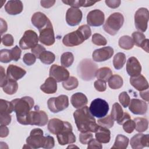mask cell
Masks as SVG:
<instances>
[{"instance_id":"obj_1","label":"cell","mask_w":149,"mask_h":149,"mask_svg":"<svg viewBox=\"0 0 149 149\" xmlns=\"http://www.w3.org/2000/svg\"><path fill=\"white\" fill-rule=\"evenodd\" d=\"M73 117L77 129L80 132H95L99 127L87 106L78 108L73 113Z\"/></svg>"},{"instance_id":"obj_2","label":"cell","mask_w":149,"mask_h":149,"mask_svg":"<svg viewBox=\"0 0 149 149\" xmlns=\"http://www.w3.org/2000/svg\"><path fill=\"white\" fill-rule=\"evenodd\" d=\"M11 102L13 107V111L16 113L17 122L22 125H27V116L34 107V100L30 97L26 96L13 100Z\"/></svg>"},{"instance_id":"obj_3","label":"cell","mask_w":149,"mask_h":149,"mask_svg":"<svg viewBox=\"0 0 149 149\" xmlns=\"http://www.w3.org/2000/svg\"><path fill=\"white\" fill-rule=\"evenodd\" d=\"M97 69V65L91 59H84L79 63L77 66V74L83 80L88 81L95 77Z\"/></svg>"},{"instance_id":"obj_4","label":"cell","mask_w":149,"mask_h":149,"mask_svg":"<svg viewBox=\"0 0 149 149\" xmlns=\"http://www.w3.org/2000/svg\"><path fill=\"white\" fill-rule=\"evenodd\" d=\"M124 17L119 12L111 14L105 21L103 26L104 30L111 36L115 35L123 26Z\"/></svg>"},{"instance_id":"obj_5","label":"cell","mask_w":149,"mask_h":149,"mask_svg":"<svg viewBox=\"0 0 149 149\" xmlns=\"http://www.w3.org/2000/svg\"><path fill=\"white\" fill-rule=\"evenodd\" d=\"M48 122L47 113L42 110H40L37 106L35 107L34 111H31L27 118V125H36L44 126Z\"/></svg>"},{"instance_id":"obj_6","label":"cell","mask_w":149,"mask_h":149,"mask_svg":"<svg viewBox=\"0 0 149 149\" xmlns=\"http://www.w3.org/2000/svg\"><path fill=\"white\" fill-rule=\"evenodd\" d=\"M89 111L93 116L101 118L105 116L109 111L108 102L101 98H96L92 101Z\"/></svg>"},{"instance_id":"obj_7","label":"cell","mask_w":149,"mask_h":149,"mask_svg":"<svg viewBox=\"0 0 149 149\" xmlns=\"http://www.w3.org/2000/svg\"><path fill=\"white\" fill-rule=\"evenodd\" d=\"M47 105L52 112L58 113L68 107V97L66 95H61L57 97L50 98L47 101Z\"/></svg>"},{"instance_id":"obj_8","label":"cell","mask_w":149,"mask_h":149,"mask_svg":"<svg viewBox=\"0 0 149 149\" xmlns=\"http://www.w3.org/2000/svg\"><path fill=\"white\" fill-rule=\"evenodd\" d=\"M149 19V12L147 8H140L137 10L134 15V24L137 30L145 32L147 29Z\"/></svg>"},{"instance_id":"obj_9","label":"cell","mask_w":149,"mask_h":149,"mask_svg":"<svg viewBox=\"0 0 149 149\" xmlns=\"http://www.w3.org/2000/svg\"><path fill=\"white\" fill-rule=\"evenodd\" d=\"M39 37L32 30H26L19 41V46L22 49L33 48L38 44Z\"/></svg>"},{"instance_id":"obj_10","label":"cell","mask_w":149,"mask_h":149,"mask_svg":"<svg viewBox=\"0 0 149 149\" xmlns=\"http://www.w3.org/2000/svg\"><path fill=\"white\" fill-rule=\"evenodd\" d=\"M44 140L43 132L39 128L33 129L26 139V143L30 148H39L42 147Z\"/></svg>"},{"instance_id":"obj_11","label":"cell","mask_w":149,"mask_h":149,"mask_svg":"<svg viewBox=\"0 0 149 149\" xmlns=\"http://www.w3.org/2000/svg\"><path fill=\"white\" fill-rule=\"evenodd\" d=\"M40 41L47 46H51L55 42V36L53 27L51 21L48 23L47 26L39 30Z\"/></svg>"},{"instance_id":"obj_12","label":"cell","mask_w":149,"mask_h":149,"mask_svg":"<svg viewBox=\"0 0 149 149\" xmlns=\"http://www.w3.org/2000/svg\"><path fill=\"white\" fill-rule=\"evenodd\" d=\"M86 39L78 29L66 34L63 39L62 42L66 47H74L82 44Z\"/></svg>"},{"instance_id":"obj_13","label":"cell","mask_w":149,"mask_h":149,"mask_svg":"<svg viewBox=\"0 0 149 149\" xmlns=\"http://www.w3.org/2000/svg\"><path fill=\"white\" fill-rule=\"evenodd\" d=\"M70 127H72L70 123L63 121L58 118H52L50 119L48 123V129L49 132L56 135Z\"/></svg>"},{"instance_id":"obj_14","label":"cell","mask_w":149,"mask_h":149,"mask_svg":"<svg viewBox=\"0 0 149 149\" xmlns=\"http://www.w3.org/2000/svg\"><path fill=\"white\" fill-rule=\"evenodd\" d=\"M49 77L54 78L56 82H61L66 80L70 76L69 71L64 66L55 64L50 68Z\"/></svg>"},{"instance_id":"obj_15","label":"cell","mask_w":149,"mask_h":149,"mask_svg":"<svg viewBox=\"0 0 149 149\" xmlns=\"http://www.w3.org/2000/svg\"><path fill=\"white\" fill-rule=\"evenodd\" d=\"M110 116L119 125H123L125 122L130 119V115L127 112H124L122 107L118 102L113 104Z\"/></svg>"},{"instance_id":"obj_16","label":"cell","mask_w":149,"mask_h":149,"mask_svg":"<svg viewBox=\"0 0 149 149\" xmlns=\"http://www.w3.org/2000/svg\"><path fill=\"white\" fill-rule=\"evenodd\" d=\"M105 19L104 13L99 9L90 11L87 16V22L89 26L97 27L101 26Z\"/></svg>"},{"instance_id":"obj_17","label":"cell","mask_w":149,"mask_h":149,"mask_svg":"<svg viewBox=\"0 0 149 149\" xmlns=\"http://www.w3.org/2000/svg\"><path fill=\"white\" fill-rule=\"evenodd\" d=\"M82 16V12L80 9L76 8H70L66 11V23L70 26H77L81 22Z\"/></svg>"},{"instance_id":"obj_18","label":"cell","mask_w":149,"mask_h":149,"mask_svg":"<svg viewBox=\"0 0 149 149\" xmlns=\"http://www.w3.org/2000/svg\"><path fill=\"white\" fill-rule=\"evenodd\" d=\"M113 52V49L109 46L95 49L92 55L93 61L98 62L105 61L112 57Z\"/></svg>"},{"instance_id":"obj_19","label":"cell","mask_w":149,"mask_h":149,"mask_svg":"<svg viewBox=\"0 0 149 149\" xmlns=\"http://www.w3.org/2000/svg\"><path fill=\"white\" fill-rule=\"evenodd\" d=\"M147 104L141 100L133 98L130 100L129 109L135 115H144L147 111Z\"/></svg>"},{"instance_id":"obj_20","label":"cell","mask_w":149,"mask_h":149,"mask_svg":"<svg viewBox=\"0 0 149 149\" xmlns=\"http://www.w3.org/2000/svg\"><path fill=\"white\" fill-rule=\"evenodd\" d=\"M130 144L133 149H141L149 146V135L143 134H136L133 136L130 141Z\"/></svg>"},{"instance_id":"obj_21","label":"cell","mask_w":149,"mask_h":149,"mask_svg":"<svg viewBox=\"0 0 149 149\" xmlns=\"http://www.w3.org/2000/svg\"><path fill=\"white\" fill-rule=\"evenodd\" d=\"M126 71L127 74L131 77H134L140 74L141 66L136 58L132 56L128 59L126 63Z\"/></svg>"},{"instance_id":"obj_22","label":"cell","mask_w":149,"mask_h":149,"mask_svg":"<svg viewBox=\"0 0 149 149\" xmlns=\"http://www.w3.org/2000/svg\"><path fill=\"white\" fill-rule=\"evenodd\" d=\"M58 143L61 146L74 143L76 136L72 132V127L68 128L56 135Z\"/></svg>"},{"instance_id":"obj_23","label":"cell","mask_w":149,"mask_h":149,"mask_svg":"<svg viewBox=\"0 0 149 149\" xmlns=\"http://www.w3.org/2000/svg\"><path fill=\"white\" fill-rule=\"evenodd\" d=\"M26 73V71L16 65H9L6 70V75L8 79L17 81L22 78Z\"/></svg>"},{"instance_id":"obj_24","label":"cell","mask_w":149,"mask_h":149,"mask_svg":"<svg viewBox=\"0 0 149 149\" xmlns=\"http://www.w3.org/2000/svg\"><path fill=\"white\" fill-rule=\"evenodd\" d=\"M31 20L32 24L37 27L38 30L45 27L49 22V19L47 17V16L41 12L34 13L31 17Z\"/></svg>"},{"instance_id":"obj_25","label":"cell","mask_w":149,"mask_h":149,"mask_svg":"<svg viewBox=\"0 0 149 149\" xmlns=\"http://www.w3.org/2000/svg\"><path fill=\"white\" fill-rule=\"evenodd\" d=\"M130 83L133 87L139 91H144L148 88V81L141 74H139L134 77H131L130 78Z\"/></svg>"},{"instance_id":"obj_26","label":"cell","mask_w":149,"mask_h":149,"mask_svg":"<svg viewBox=\"0 0 149 149\" xmlns=\"http://www.w3.org/2000/svg\"><path fill=\"white\" fill-rule=\"evenodd\" d=\"M5 11L10 15L20 13L23 9V5L20 1H9L5 6Z\"/></svg>"},{"instance_id":"obj_27","label":"cell","mask_w":149,"mask_h":149,"mask_svg":"<svg viewBox=\"0 0 149 149\" xmlns=\"http://www.w3.org/2000/svg\"><path fill=\"white\" fill-rule=\"evenodd\" d=\"M70 102L72 105L75 108H80L87 104L88 100L87 97L83 93H76L72 95Z\"/></svg>"},{"instance_id":"obj_28","label":"cell","mask_w":149,"mask_h":149,"mask_svg":"<svg viewBox=\"0 0 149 149\" xmlns=\"http://www.w3.org/2000/svg\"><path fill=\"white\" fill-rule=\"evenodd\" d=\"M40 89L42 91L46 94H51L56 93L57 90V84L56 80L51 77H48L44 84L40 86Z\"/></svg>"},{"instance_id":"obj_29","label":"cell","mask_w":149,"mask_h":149,"mask_svg":"<svg viewBox=\"0 0 149 149\" xmlns=\"http://www.w3.org/2000/svg\"><path fill=\"white\" fill-rule=\"evenodd\" d=\"M95 139L101 143H108L111 139V132L106 127L99 126L98 129L95 132Z\"/></svg>"},{"instance_id":"obj_30","label":"cell","mask_w":149,"mask_h":149,"mask_svg":"<svg viewBox=\"0 0 149 149\" xmlns=\"http://www.w3.org/2000/svg\"><path fill=\"white\" fill-rule=\"evenodd\" d=\"M97 1H86V0H74V1H62V2L72 6V8H78L81 6L88 7L94 5Z\"/></svg>"},{"instance_id":"obj_31","label":"cell","mask_w":149,"mask_h":149,"mask_svg":"<svg viewBox=\"0 0 149 149\" xmlns=\"http://www.w3.org/2000/svg\"><path fill=\"white\" fill-rule=\"evenodd\" d=\"M112 74V72L109 68L103 67L97 69L95 73V77L98 80H101L106 82L109 80Z\"/></svg>"},{"instance_id":"obj_32","label":"cell","mask_w":149,"mask_h":149,"mask_svg":"<svg viewBox=\"0 0 149 149\" xmlns=\"http://www.w3.org/2000/svg\"><path fill=\"white\" fill-rule=\"evenodd\" d=\"M129 144V139L123 135L118 134L115 139V141L112 147V148L116 149H125L127 148Z\"/></svg>"},{"instance_id":"obj_33","label":"cell","mask_w":149,"mask_h":149,"mask_svg":"<svg viewBox=\"0 0 149 149\" xmlns=\"http://www.w3.org/2000/svg\"><path fill=\"white\" fill-rule=\"evenodd\" d=\"M108 81L109 87L113 90L120 88L123 84L122 77L118 74L112 75Z\"/></svg>"},{"instance_id":"obj_34","label":"cell","mask_w":149,"mask_h":149,"mask_svg":"<svg viewBox=\"0 0 149 149\" xmlns=\"http://www.w3.org/2000/svg\"><path fill=\"white\" fill-rule=\"evenodd\" d=\"M118 44L121 48L126 50H129L134 46V42L132 38L129 36H123L120 37Z\"/></svg>"},{"instance_id":"obj_35","label":"cell","mask_w":149,"mask_h":149,"mask_svg":"<svg viewBox=\"0 0 149 149\" xmlns=\"http://www.w3.org/2000/svg\"><path fill=\"white\" fill-rule=\"evenodd\" d=\"M126 57L125 54L122 52H118L113 56V65L116 69L119 70L123 68V65L126 63Z\"/></svg>"},{"instance_id":"obj_36","label":"cell","mask_w":149,"mask_h":149,"mask_svg":"<svg viewBox=\"0 0 149 149\" xmlns=\"http://www.w3.org/2000/svg\"><path fill=\"white\" fill-rule=\"evenodd\" d=\"M133 120L135 123V129L136 131L140 133H142L147 130L148 123L146 118H136Z\"/></svg>"},{"instance_id":"obj_37","label":"cell","mask_w":149,"mask_h":149,"mask_svg":"<svg viewBox=\"0 0 149 149\" xmlns=\"http://www.w3.org/2000/svg\"><path fill=\"white\" fill-rule=\"evenodd\" d=\"M3 91L7 94L12 95L16 93L18 89V84L16 81L8 79L7 83L2 87Z\"/></svg>"},{"instance_id":"obj_38","label":"cell","mask_w":149,"mask_h":149,"mask_svg":"<svg viewBox=\"0 0 149 149\" xmlns=\"http://www.w3.org/2000/svg\"><path fill=\"white\" fill-rule=\"evenodd\" d=\"M38 59L44 64L50 65L53 63L55 59V56L54 53L48 51H44L39 56Z\"/></svg>"},{"instance_id":"obj_39","label":"cell","mask_w":149,"mask_h":149,"mask_svg":"<svg viewBox=\"0 0 149 149\" xmlns=\"http://www.w3.org/2000/svg\"><path fill=\"white\" fill-rule=\"evenodd\" d=\"M74 61V56L70 52H66L62 54L61 57V65L65 68L70 66Z\"/></svg>"},{"instance_id":"obj_40","label":"cell","mask_w":149,"mask_h":149,"mask_svg":"<svg viewBox=\"0 0 149 149\" xmlns=\"http://www.w3.org/2000/svg\"><path fill=\"white\" fill-rule=\"evenodd\" d=\"M79 81L77 78L73 76H70L66 80L63 81L62 86L63 88L67 90H72L77 87Z\"/></svg>"},{"instance_id":"obj_41","label":"cell","mask_w":149,"mask_h":149,"mask_svg":"<svg viewBox=\"0 0 149 149\" xmlns=\"http://www.w3.org/2000/svg\"><path fill=\"white\" fill-rule=\"evenodd\" d=\"M13 111V107L10 102L6 100H0V113H11Z\"/></svg>"},{"instance_id":"obj_42","label":"cell","mask_w":149,"mask_h":149,"mask_svg":"<svg viewBox=\"0 0 149 149\" xmlns=\"http://www.w3.org/2000/svg\"><path fill=\"white\" fill-rule=\"evenodd\" d=\"M97 123L99 126L109 129L111 128L113 126L114 120L110 115H108L105 117L104 116L103 118H101V119H98Z\"/></svg>"},{"instance_id":"obj_43","label":"cell","mask_w":149,"mask_h":149,"mask_svg":"<svg viewBox=\"0 0 149 149\" xmlns=\"http://www.w3.org/2000/svg\"><path fill=\"white\" fill-rule=\"evenodd\" d=\"M132 36L134 44H135V45L139 47H140L141 46L144 40H146L145 35L143 33L140 31L133 32L132 34Z\"/></svg>"},{"instance_id":"obj_44","label":"cell","mask_w":149,"mask_h":149,"mask_svg":"<svg viewBox=\"0 0 149 149\" xmlns=\"http://www.w3.org/2000/svg\"><path fill=\"white\" fill-rule=\"evenodd\" d=\"M92 42L94 44L98 46H104L107 44L106 38L98 33H95L93 35Z\"/></svg>"},{"instance_id":"obj_45","label":"cell","mask_w":149,"mask_h":149,"mask_svg":"<svg viewBox=\"0 0 149 149\" xmlns=\"http://www.w3.org/2000/svg\"><path fill=\"white\" fill-rule=\"evenodd\" d=\"M12 60L10 50L3 49L0 51V61L3 63H8Z\"/></svg>"},{"instance_id":"obj_46","label":"cell","mask_w":149,"mask_h":149,"mask_svg":"<svg viewBox=\"0 0 149 149\" xmlns=\"http://www.w3.org/2000/svg\"><path fill=\"white\" fill-rule=\"evenodd\" d=\"M118 98H119V101L121 104V105L124 108L127 107L130 101V98L128 94L126 91H123L119 95Z\"/></svg>"},{"instance_id":"obj_47","label":"cell","mask_w":149,"mask_h":149,"mask_svg":"<svg viewBox=\"0 0 149 149\" xmlns=\"http://www.w3.org/2000/svg\"><path fill=\"white\" fill-rule=\"evenodd\" d=\"M122 125L124 131L127 133H132L135 129V123L131 119L125 122Z\"/></svg>"},{"instance_id":"obj_48","label":"cell","mask_w":149,"mask_h":149,"mask_svg":"<svg viewBox=\"0 0 149 149\" xmlns=\"http://www.w3.org/2000/svg\"><path fill=\"white\" fill-rule=\"evenodd\" d=\"M93 139V134L90 132H81L79 135V141L83 144H87Z\"/></svg>"},{"instance_id":"obj_49","label":"cell","mask_w":149,"mask_h":149,"mask_svg":"<svg viewBox=\"0 0 149 149\" xmlns=\"http://www.w3.org/2000/svg\"><path fill=\"white\" fill-rule=\"evenodd\" d=\"M36 58V56L33 53H26L23 56V61L26 65L31 66L35 63Z\"/></svg>"},{"instance_id":"obj_50","label":"cell","mask_w":149,"mask_h":149,"mask_svg":"<svg viewBox=\"0 0 149 149\" xmlns=\"http://www.w3.org/2000/svg\"><path fill=\"white\" fill-rule=\"evenodd\" d=\"M55 146V141L53 137L50 136H44V140L42 148H52Z\"/></svg>"},{"instance_id":"obj_51","label":"cell","mask_w":149,"mask_h":149,"mask_svg":"<svg viewBox=\"0 0 149 149\" xmlns=\"http://www.w3.org/2000/svg\"><path fill=\"white\" fill-rule=\"evenodd\" d=\"M1 42L5 46L10 47L13 45L14 38L11 34H6L2 37Z\"/></svg>"},{"instance_id":"obj_52","label":"cell","mask_w":149,"mask_h":149,"mask_svg":"<svg viewBox=\"0 0 149 149\" xmlns=\"http://www.w3.org/2000/svg\"><path fill=\"white\" fill-rule=\"evenodd\" d=\"M78 30L81 31V33L83 34L86 40H87L91 35V31L90 27L87 24L80 26L78 28Z\"/></svg>"},{"instance_id":"obj_53","label":"cell","mask_w":149,"mask_h":149,"mask_svg":"<svg viewBox=\"0 0 149 149\" xmlns=\"http://www.w3.org/2000/svg\"><path fill=\"white\" fill-rule=\"evenodd\" d=\"M10 52L12 57V60L15 61H17L20 58L22 51L17 45H16L13 48H12V49H10Z\"/></svg>"},{"instance_id":"obj_54","label":"cell","mask_w":149,"mask_h":149,"mask_svg":"<svg viewBox=\"0 0 149 149\" xmlns=\"http://www.w3.org/2000/svg\"><path fill=\"white\" fill-rule=\"evenodd\" d=\"M11 122V116L9 113H0L1 126L8 125Z\"/></svg>"},{"instance_id":"obj_55","label":"cell","mask_w":149,"mask_h":149,"mask_svg":"<svg viewBox=\"0 0 149 149\" xmlns=\"http://www.w3.org/2000/svg\"><path fill=\"white\" fill-rule=\"evenodd\" d=\"M94 86L95 90L100 92H103L105 91L107 88L106 83L102 80H98V79L94 81Z\"/></svg>"},{"instance_id":"obj_56","label":"cell","mask_w":149,"mask_h":149,"mask_svg":"<svg viewBox=\"0 0 149 149\" xmlns=\"http://www.w3.org/2000/svg\"><path fill=\"white\" fill-rule=\"evenodd\" d=\"M0 87H3L7 83L8 79L5 74V69L2 66L0 67Z\"/></svg>"},{"instance_id":"obj_57","label":"cell","mask_w":149,"mask_h":149,"mask_svg":"<svg viewBox=\"0 0 149 149\" xmlns=\"http://www.w3.org/2000/svg\"><path fill=\"white\" fill-rule=\"evenodd\" d=\"M45 51V47H44L42 45L40 44H37L34 47L31 48V52L36 56V58H38L40 54Z\"/></svg>"},{"instance_id":"obj_58","label":"cell","mask_w":149,"mask_h":149,"mask_svg":"<svg viewBox=\"0 0 149 149\" xmlns=\"http://www.w3.org/2000/svg\"><path fill=\"white\" fill-rule=\"evenodd\" d=\"M88 149H93V148H98L101 149L102 148V146L98 141H97L96 139H91L90 141L88 143Z\"/></svg>"},{"instance_id":"obj_59","label":"cell","mask_w":149,"mask_h":149,"mask_svg":"<svg viewBox=\"0 0 149 149\" xmlns=\"http://www.w3.org/2000/svg\"><path fill=\"white\" fill-rule=\"evenodd\" d=\"M105 2L108 7L112 9L118 8L121 3V1L119 0H106Z\"/></svg>"},{"instance_id":"obj_60","label":"cell","mask_w":149,"mask_h":149,"mask_svg":"<svg viewBox=\"0 0 149 149\" xmlns=\"http://www.w3.org/2000/svg\"><path fill=\"white\" fill-rule=\"evenodd\" d=\"M41 5L45 8H49L52 6L55 3V0H50V1H40Z\"/></svg>"},{"instance_id":"obj_61","label":"cell","mask_w":149,"mask_h":149,"mask_svg":"<svg viewBox=\"0 0 149 149\" xmlns=\"http://www.w3.org/2000/svg\"><path fill=\"white\" fill-rule=\"evenodd\" d=\"M9 134V129L6 126H0V137L1 138L6 137Z\"/></svg>"},{"instance_id":"obj_62","label":"cell","mask_w":149,"mask_h":149,"mask_svg":"<svg viewBox=\"0 0 149 149\" xmlns=\"http://www.w3.org/2000/svg\"><path fill=\"white\" fill-rule=\"evenodd\" d=\"M1 20V35L2 36L4 33L7 31L8 25L5 20H4L2 18L0 19Z\"/></svg>"},{"instance_id":"obj_63","label":"cell","mask_w":149,"mask_h":149,"mask_svg":"<svg viewBox=\"0 0 149 149\" xmlns=\"http://www.w3.org/2000/svg\"><path fill=\"white\" fill-rule=\"evenodd\" d=\"M140 95L146 101L148 102L149 98H148V90H146V91H145V90L140 91Z\"/></svg>"},{"instance_id":"obj_64","label":"cell","mask_w":149,"mask_h":149,"mask_svg":"<svg viewBox=\"0 0 149 149\" xmlns=\"http://www.w3.org/2000/svg\"><path fill=\"white\" fill-rule=\"evenodd\" d=\"M148 41H149L148 39L146 38V40H144V42L143 43V44L140 47L143 49H144L147 52H149V50H148Z\"/></svg>"}]
</instances>
